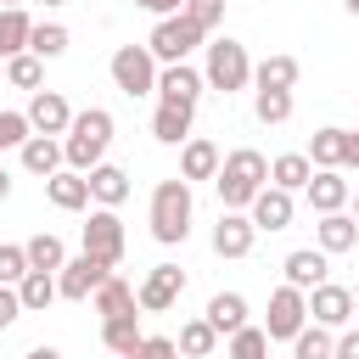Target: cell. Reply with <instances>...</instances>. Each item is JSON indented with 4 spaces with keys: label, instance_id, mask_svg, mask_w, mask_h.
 <instances>
[{
    "label": "cell",
    "instance_id": "1",
    "mask_svg": "<svg viewBox=\"0 0 359 359\" xmlns=\"http://www.w3.org/2000/svg\"><path fill=\"white\" fill-rule=\"evenodd\" d=\"M264 185H269V157H264V151H252V146L224 151V163H219V174H213L219 213H247Z\"/></svg>",
    "mask_w": 359,
    "mask_h": 359
},
{
    "label": "cell",
    "instance_id": "2",
    "mask_svg": "<svg viewBox=\"0 0 359 359\" xmlns=\"http://www.w3.org/2000/svg\"><path fill=\"white\" fill-rule=\"evenodd\" d=\"M107 146H112V112L107 107H84V112H73V123L62 135V168L90 174L95 163H107Z\"/></svg>",
    "mask_w": 359,
    "mask_h": 359
},
{
    "label": "cell",
    "instance_id": "3",
    "mask_svg": "<svg viewBox=\"0 0 359 359\" xmlns=\"http://www.w3.org/2000/svg\"><path fill=\"white\" fill-rule=\"evenodd\" d=\"M146 219H151V241H163V247H180L185 236H191V219H196V196H191V185L174 174V180H157L151 185V208H146Z\"/></svg>",
    "mask_w": 359,
    "mask_h": 359
},
{
    "label": "cell",
    "instance_id": "4",
    "mask_svg": "<svg viewBox=\"0 0 359 359\" xmlns=\"http://www.w3.org/2000/svg\"><path fill=\"white\" fill-rule=\"evenodd\" d=\"M202 84L208 90H219V95H236V90H247L252 84V56H247V45L241 39H213L208 45V56H202Z\"/></svg>",
    "mask_w": 359,
    "mask_h": 359
},
{
    "label": "cell",
    "instance_id": "5",
    "mask_svg": "<svg viewBox=\"0 0 359 359\" xmlns=\"http://www.w3.org/2000/svg\"><path fill=\"white\" fill-rule=\"evenodd\" d=\"M202 39H208V34L180 11V17H157V28H151L146 50H151V62H157V67H168V62H191V50H196Z\"/></svg>",
    "mask_w": 359,
    "mask_h": 359
},
{
    "label": "cell",
    "instance_id": "6",
    "mask_svg": "<svg viewBox=\"0 0 359 359\" xmlns=\"http://www.w3.org/2000/svg\"><path fill=\"white\" fill-rule=\"evenodd\" d=\"M107 67H112V84H118L129 101L157 90V62H151V50H146V45H118Z\"/></svg>",
    "mask_w": 359,
    "mask_h": 359
},
{
    "label": "cell",
    "instance_id": "7",
    "mask_svg": "<svg viewBox=\"0 0 359 359\" xmlns=\"http://www.w3.org/2000/svg\"><path fill=\"white\" fill-rule=\"evenodd\" d=\"M303 325H309V297H303L297 286H286V280H280V286L269 292V314H264V337H269V342H292V337H297Z\"/></svg>",
    "mask_w": 359,
    "mask_h": 359
},
{
    "label": "cell",
    "instance_id": "8",
    "mask_svg": "<svg viewBox=\"0 0 359 359\" xmlns=\"http://www.w3.org/2000/svg\"><path fill=\"white\" fill-rule=\"evenodd\" d=\"M84 252L101 258L107 269L123 264V219H118V208H90V219H84Z\"/></svg>",
    "mask_w": 359,
    "mask_h": 359
},
{
    "label": "cell",
    "instance_id": "9",
    "mask_svg": "<svg viewBox=\"0 0 359 359\" xmlns=\"http://www.w3.org/2000/svg\"><path fill=\"white\" fill-rule=\"evenodd\" d=\"M180 292H185V269H180V264H157V269H146V280L135 286V309H140V314H168V309L180 303Z\"/></svg>",
    "mask_w": 359,
    "mask_h": 359
},
{
    "label": "cell",
    "instance_id": "10",
    "mask_svg": "<svg viewBox=\"0 0 359 359\" xmlns=\"http://www.w3.org/2000/svg\"><path fill=\"white\" fill-rule=\"evenodd\" d=\"M107 275H112V269H107L101 258L79 252V258H67V264L56 269V297H67V303H90V297H95V286H101Z\"/></svg>",
    "mask_w": 359,
    "mask_h": 359
},
{
    "label": "cell",
    "instance_id": "11",
    "mask_svg": "<svg viewBox=\"0 0 359 359\" xmlns=\"http://www.w3.org/2000/svg\"><path fill=\"white\" fill-rule=\"evenodd\" d=\"M22 118H28V129H34V135L62 140V135H67V123H73V107H67V95H62V90H34V95H28V107H22Z\"/></svg>",
    "mask_w": 359,
    "mask_h": 359
},
{
    "label": "cell",
    "instance_id": "12",
    "mask_svg": "<svg viewBox=\"0 0 359 359\" xmlns=\"http://www.w3.org/2000/svg\"><path fill=\"white\" fill-rule=\"evenodd\" d=\"M303 297H309V320L325 325V331H348V320L359 314V309H353V292L337 286V280H325V286H314V292H303Z\"/></svg>",
    "mask_w": 359,
    "mask_h": 359
},
{
    "label": "cell",
    "instance_id": "13",
    "mask_svg": "<svg viewBox=\"0 0 359 359\" xmlns=\"http://www.w3.org/2000/svg\"><path fill=\"white\" fill-rule=\"evenodd\" d=\"M202 67H191V62H168V67H157V101H168V107H196L202 101Z\"/></svg>",
    "mask_w": 359,
    "mask_h": 359
},
{
    "label": "cell",
    "instance_id": "14",
    "mask_svg": "<svg viewBox=\"0 0 359 359\" xmlns=\"http://www.w3.org/2000/svg\"><path fill=\"white\" fill-rule=\"evenodd\" d=\"M280 275H286V286L314 292V286H325V280H331V258H325L320 247H292V252L280 258Z\"/></svg>",
    "mask_w": 359,
    "mask_h": 359
},
{
    "label": "cell",
    "instance_id": "15",
    "mask_svg": "<svg viewBox=\"0 0 359 359\" xmlns=\"http://www.w3.org/2000/svg\"><path fill=\"white\" fill-rule=\"evenodd\" d=\"M303 196H309L314 213H342L348 196H353V185L342 180V168H314V180L303 185Z\"/></svg>",
    "mask_w": 359,
    "mask_h": 359
},
{
    "label": "cell",
    "instance_id": "16",
    "mask_svg": "<svg viewBox=\"0 0 359 359\" xmlns=\"http://www.w3.org/2000/svg\"><path fill=\"white\" fill-rule=\"evenodd\" d=\"M213 252L219 258H247L252 252V241H258V230H252V219L247 213H219V224H213Z\"/></svg>",
    "mask_w": 359,
    "mask_h": 359
},
{
    "label": "cell",
    "instance_id": "17",
    "mask_svg": "<svg viewBox=\"0 0 359 359\" xmlns=\"http://www.w3.org/2000/svg\"><path fill=\"white\" fill-rule=\"evenodd\" d=\"M292 213H297L292 191H275V185H264V191L252 196V208H247L252 230H286V224H292Z\"/></svg>",
    "mask_w": 359,
    "mask_h": 359
},
{
    "label": "cell",
    "instance_id": "18",
    "mask_svg": "<svg viewBox=\"0 0 359 359\" xmlns=\"http://www.w3.org/2000/svg\"><path fill=\"white\" fill-rule=\"evenodd\" d=\"M219 163H224V151H219L208 135H191V140L180 146V180H185V185H191V180H213Z\"/></svg>",
    "mask_w": 359,
    "mask_h": 359
},
{
    "label": "cell",
    "instance_id": "19",
    "mask_svg": "<svg viewBox=\"0 0 359 359\" xmlns=\"http://www.w3.org/2000/svg\"><path fill=\"white\" fill-rule=\"evenodd\" d=\"M84 180H90V202H95V208H123V202H129V174H123L118 163H95Z\"/></svg>",
    "mask_w": 359,
    "mask_h": 359
},
{
    "label": "cell",
    "instance_id": "20",
    "mask_svg": "<svg viewBox=\"0 0 359 359\" xmlns=\"http://www.w3.org/2000/svg\"><path fill=\"white\" fill-rule=\"evenodd\" d=\"M45 196H50V208H62V213H84V208H90V180L73 174V168H56V174L45 180Z\"/></svg>",
    "mask_w": 359,
    "mask_h": 359
},
{
    "label": "cell",
    "instance_id": "21",
    "mask_svg": "<svg viewBox=\"0 0 359 359\" xmlns=\"http://www.w3.org/2000/svg\"><path fill=\"white\" fill-rule=\"evenodd\" d=\"M314 247H320L325 258L353 252V247H359V224H353L348 213H320V224H314Z\"/></svg>",
    "mask_w": 359,
    "mask_h": 359
},
{
    "label": "cell",
    "instance_id": "22",
    "mask_svg": "<svg viewBox=\"0 0 359 359\" xmlns=\"http://www.w3.org/2000/svg\"><path fill=\"white\" fill-rule=\"evenodd\" d=\"M202 320H208V325H213L219 337H236L241 325H252V320H247V297H241V292H213V297H208V314H202Z\"/></svg>",
    "mask_w": 359,
    "mask_h": 359
},
{
    "label": "cell",
    "instance_id": "23",
    "mask_svg": "<svg viewBox=\"0 0 359 359\" xmlns=\"http://www.w3.org/2000/svg\"><path fill=\"white\" fill-rule=\"evenodd\" d=\"M297 79H303L297 56H264V62H252V84L258 90H297Z\"/></svg>",
    "mask_w": 359,
    "mask_h": 359
},
{
    "label": "cell",
    "instance_id": "24",
    "mask_svg": "<svg viewBox=\"0 0 359 359\" xmlns=\"http://www.w3.org/2000/svg\"><path fill=\"white\" fill-rule=\"evenodd\" d=\"M191 112H196V107H168V101H157V112H151V140L185 146V140H191Z\"/></svg>",
    "mask_w": 359,
    "mask_h": 359
},
{
    "label": "cell",
    "instance_id": "25",
    "mask_svg": "<svg viewBox=\"0 0 359 359\" xmlns=\"http://www.w3.org/2000/svg\"><path fill=\"white\" fill-rule=\"evenodd\" d=\"M90 303H95V314H101V320H118V314H135V286H129V280H123V275L112 269V275H107V280L95 286V297H90Z\"/></svg>",
    "mask_w": 359,
    "mask_h": 359
},
{
    "label": "cell",
    "instance_id": "26",
    "mask_svg": "<svg viewBox=\"0 0 359 359\" xmlns=\"http://www.w3.org/2000/svg\"><path fill=\"white\" fill-rule=\"evenodd\" d=\"M28 34H34V17L22 6H0V62L22 56L28 50Z\"/></svg>",
    "mask_w": 359,
    "mask_h": 359
},
{
    "label": "cell",
    "instance_id": "27",
    "mask_svg": "<svg viewBox=\"0 0 359 359\" xmlns=\"http://www.w3.org/2000/svg\"><path fill=\"white\" fill-rule=\"evenodd\" d=\"M342 146H348V129H337V123H325V129H314V135H309V146H303V157H309L314 168H342Z\"/></svg>",
    "mask_w": 359,
    "mask_h": 359
},
{
    "label": "cell",
    "instance_id": "28",
    "mask_svg": "<svg viewBox=\"0 0 359 359\" xmlns=\"http://www.w3.org/2000/svg\"><path fill=\"white\" fill-rule=\"evenodd\" d=\"M17 151H22V168L39 174V180H50V174L62 168V140H50V135H28Z\"/></svg>",
    "mask_w": 359,
    "mask_h": 359
},
{
    "label": "cell",
    "instance_id": "29",
    "mask_svg": "<svg viewBox=\"0 0 359 359\" xmlns=\"http://www.w3.org/2000/svg\"><path fill=\"white\" fill-rule=\"evenodd\" d=\"M309 180H314V163H309L303 151H280V157L269 163V185H275V191H292V196H297Z\"/></svg>",
    "mask_w": 359,
    "mask_h": 359
},
{
    "label": "cell",
    "instance_id": "30",
    "mask_svg": "<svg viewBox=\"0 0 359 359\" xmlns=\"http://www.w3.org/2000/svg\"><path fill=\"white\" fill-rule=\"evenodd\" d=\"M17 303H22V314H45V309L56 303V275L28 269V275L17 280Z\"/></svg>",
    "mask_w": 359,
    "mask_h": 359
},
{
    "label": "cell",
    "instance_id": "31",
    "mask_svg": "<svg viewBox=\"0 0 359 359\" xmlns=\"http://www.w3.org/2000/svg\"><path fill=\"white\" fill-rule=\"evenodd\" d=\"M22 252H28V269H45V275H56V269L67 264V247H62V236H50V230L28 236V241H22Z\"/></svg>",
    "mask_w": 359,
    "mask_h": 359
},
{
    "label": "cell",
    "instance_id": "32",
    "mask_svg": "<svg viewBox=\"0 0 359 359\" xmlns=\"http://www.w3.org/2000/svg\"><path fill=\"white\" fill-rule=\"evenodd\" d=\"M174 348H180L185 359H208V353L219 348V331H213V325H208V320L196 314V320H185V325H180V337H174Z\"/></svg>",
    "mask_w": 359,
    "mask_h": 359
},
{
    "label": "cell",
    "instance_id": "33",
    "mask_svg": "<svg viewBox=\"0 0 359 359\" xmlns=\"http://www.w3.org/2000/svg\"><path fill=\"white\" fill-rule=\"evenodd\" d=\"M67 45H73V34H67L62 22H34V34H28V50H34L39 62H56V56H67Z\"/></svg>",
    "mask_w": 359,
    "mask_h": 359
},
{
    "label": "cell",
    "instance_id": "34",
    "mask_svg": "<svg viewBox=\"0 0 359 359\" xmlns=\"http://www.w3.org/2000/svg\"><path fill=\"white\" fill-rule=\"evenodd\" d=\"M0 79L34 95V90H45V62H39L34 50H22V56H11V62H6V73H0Z\"/></svg>",
    "mask_w": 359,
    "mask_h": 359
},
{
    "label": "cell",
    "instance_id": "35",
    "mask_svg": "<svg viewBox=\"0 0 359 359\" xmlns=\"http://www.w3.org/2000/svg\"><path fill=\"white\" fill-rule=\"evenodd\" d=\"M140 337H146V331H140V314H118V320H101V342H107L118 359H123V353H129Z\"/></svg>",
    "mask_w": 359,
    "mask_h": 359
},
{
    "label": "cell",
    "instance_id": "36",
    "mask_svg": "<svg viewBox=\"0 0 359 359\" xmlns=\"http://www.w3.org/2000/svg\"><path fill=\"white\" fill-rule=\"evenodd\" d=\"M292 90H252V118L258 123H286L292 118Z\"/></svg>",
    "mask_w": 359,
    "mask_h": 359
},
{
    "label": "cell",
    "instance_id": "37",
    "mask_svg": "<svg viewBox=\"0 0 359 359\" xmlns=\"http://www.w3.org/2000/svg\"><path fill=\"white\" fill-rule=\"evenodd\" d=\"M224 359H269V337H264V325H241V331L230 337Z\"/></svg>",
    "mask_w": 359,
    "mask_h": 359
},
{
    "label": "cell",
    "instance_id": "38",
    "mask_svg": "<svg viewBox=\"0 0 359 359\" xmlns=\"http://www.w3.org/2000/svg\"><path fill=\"white\" fill-rule=\"evenodd\" d=\"M331 331L325 325H303L297 337H292V359H331Z\"/></svg>",
    "mask_w": 359,
    "mask_h": 359
},
{
    "label": "cell",
    "instance_id": "39",
    "mask_svg": "<svg viewBox=\"0 0 359 359\" xmlns=\"http://www.w3.org/2000/svg\"><path fill=\"white\" fill-rule=\"evenodd\" d=\"M28 275V252L17 241H0V286H17Z\"/></svg>",
    "mask_w": 359,
    "mask_h": 359
},
{
    "label": "cell",
    "instance_id": "40",
    "mask_svg": "<svg viewBox=\"0 0 359 359\" xmlns=\"http://www.w3.org/2000/svg\"><path fill=\"white\" fill-rule=\"evenodd\" d=\"M185 17H191L202 34H213V28L224 22V0H185Z\"/></svg>",
    "mask_w": 359,
    "mask_h": 359
},
{
    "label": "cell",
    "instance_id": "41",
    "mask_svg": "<svg viewBox=\"0 0 359 359\" xmlns=\"http://www.w3.org/2000/svg\"><path fill=\"white\" fill-rule=\"evenodd\" d=\"M123 359H180V348H174V337H151V331H146Z\"/></svg>",
    "mask_w": 359,
    "mask_h": 359
},
{
    "label": "cell",
    "instance_id": "42",
    "mask_svg": "<svg viewBox=\"0 0 359 359\" xmlns=\"http://www.w3.org/2000/svg\"><path fill=\"white\" fill-rule=\"evenodd\" d=\"M28 135H34V129H28L22 112H0V151H6V146H22Z\"/></svg>",
    "mask_w": 359,
    "mask_h": 359
},
{
    "label": "cell",
    "instance_id": "43",
    "mask_svg": "<svg viewBox=\"0 0 359 359\" xmlns=\"http://www.w3.org/2000/svg\"><path fill=\"white\" fill-rule=\"evenodd\" d=\"M17 314H22V303H17V286H0V337L17 325Z\"/></svg>",
    "mask_w": 359,
    "mask_h": 359
},
{
    "label": "cell",
    "instance_id": "44",
    "mask_svg": "<svg viewBox=\"0 0 359 359\" xmlns=\"http://www.w3.org/2000/svg\"><path fill=\"white\" fill-rule=\"evenodd\" d=\"M331 359H359V331H337V342H331Z\"/></svg>",
    "mask_w": 359,
    "mask_h": 359
},
{
    "label": "cell",
    "instance_id": "45",
    "mask_svg": "<svg viewBox=\"0 0 359 359\" xmlns=\"http://www.w3.org/2000/svg\"><path fill=\"white\" fill-rule=\"evenodd\" d=\"M140 11H151V17H180L185 11V0H135Z\"/></svg>",
    "mask_w": 359,
    "mask_h": 359
},
{
    "label": "cell",
    "instance_id": "46",
    "mask_svg": "<svg viewBox=\"0 0 359 359\" xmlns=\"http://www.w3.org/2000/svg\"><path fill=\"white\" fill-rule=\"evenodd\" d=\"M342 168H359V129H348V146H342Z\"/></svg>",
    "mask_w": 359,
    "mask_h": 359
},
{
    "label": "cell",
    "instance_id": "47",
    "mask_svg": "<svg viewBox=\"0 0 359 359\" xmlns=\"http://www.w3.org/2000/svg\"><path fill=\"white\" fill-rule=\"evenodd\" d=\"M22 359H62V348H50V342H45V348H28Z\"/></svg>",
    "mask_w": 359,
    "mask_h": 359
},
{
    "label": "cell",
    "instance_id": "48",
    "mask_svg": "<svg viewBox=\"0 0 359 359\" xmlns=\"http://www.w3.org/2000/svg\"><path fill=\"white\" fill-rule=\"evenodd\" d=\"M6 196H11V174L0 168V202H6Z\"/></svg>",
    "mask_w": 359,
    "mask_h": 359
},
{
    "label": "cell",
    "instance_id": "49",
    "mask_svg": "<svg viewBox=\"0 0 359 359\" xmlns=\"http://www.w3.org/2000/svg\"><path fill=\"white\" fill-rule=\"evenodd\" d=\"M348 208H353V213H348V219H353V224H359V191H353V196H348Z\"/></svg>",
    "mask_w": 359,
    "mask_h": 359
},
{
    "label": "cell",
    "instance_id": "50",
    "mask_svg": "<svg viewBox=\"0 0 359 359\" xmlns=\"http://www.w3.org/2000/svg\"><path fill=\"white\" fill-rule=\"evenodd\" d=\"M342 6H348V17H359V0H342Z\"/></svg>",
    "mask_w": 359,
    "mask_h": 359
},
{
    "label": "cell",
    "instance_id": "51",
    "mask_svg": "<svg viewBox=\"0 0 359 359\" xmlns=\"http://www.w3.org/2000/svg\"><path fill=\"white\" fill-rule=\"evenodd\" d=\"M39 6H45V11H50V6H67V0H39Z\"/></svg>",
    "mask_w": 359,
    "mask_h": 359
},
{
    "label": "cell",
    "instance_id": "52",
    "mask_svg": "<svg viewBox=\"0 0 359 359\" xmlns=\"http://www.w3.org/2000/svg\"><path fill=\"white\" fill-rule=\"evenodd\" d=\"M348 292H353V309H359V286H348Z\"/></svg>",
    "mask_w": 359,
    "mask_h": 359
},
{
    "label": "cell",
    "instance_id": "53",
    "mask_svg": "<svg viewBox=\"0 0 359 359\" xmlns=\"http://www.w3.org/2000/svg\"><path fill=\"white\" fill-rule=\"evenodd\" d=\"M0 6H22V0H0Z\"/></svg>",
    "mask_w": 359,
    "mask_h": 359
},
{
    "label": "cell",
    "instance_id": "54",
    "mask_svg": "<svg viewBox=\"0 0 359 359\" xmlns=\"http://www.w3.org/2000/svg\"><path fill=\"white\" fill-rule=\"evenodd\" d=\"M0 73H6V62H0Z\"/></svg>",
    "mask_w": 359,
    "mask_h": 359
}]
</instances>
